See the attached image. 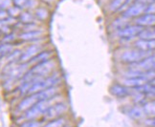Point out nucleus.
Listing matches in <instances>:
<instances>
[{
	"label": "nucleus",
	"instance_id": "nucleus-26",
	"mask_svg": "<svg viewBox=\"0 0 155 127\" xmlns=\"http://www.w3.org/2000/svg\"><path fill=\"white\" fill-rule=\"evenodd\" d=\"M15 3L18 6V7H23L27 3V0H15Z\"/></svg>",
	"mask_w": 155,
	"mask_h": 127
},
{
	"label": "nucleus",
	"instance_id": "nucleus-10",
	"mask_svg": "<svg viewBox=\"0 0 155 127\" xmlns=\"http://www.w3.org/2000/svg\"><path fill=\"white\" fill-rule=\"evenodd\" d=\"M135 49H138L144 52L155 51V40H143L139 39L134 43Z\"/></svg>",
	"mask_w": 155,
	"mask_h": 127
},
{
	"label": "nucleus",
	"instance_id": "nucleus-13",
	"mask_svg": "<svg viewBox=\"0 0 155 127\" xmlns=\"http://www.w3.org/2000/svg\"><path fill=\"white\" fill-rule=\"evenodd\" d=\"M127 114L131 119H141L146 116L143 106H139V105L131 107L128 110Z\"/></svg>",
	"mask_w": 155,
	"mask_h": 127
},
{
	"label": "nucleus",
	"instance_id": "nucleus-12",
	"mask_svg": "<svg viewBox=\"0 0 155 127\" xmlns=\"http://www.w3.org/2000/svg\"><path fill=\"white\" fill-rule=\"evenodd\" d=\"M138 37L143 40H155V26L144 28L139 34Z\"/></svg>",
	"mask_w": 155,
	"mask_h": 127
},
{
	"label": "nucleus",
	"instance_id": "nucleus-16",
	"mask_svg": "<svg viewBox=\"0 0 155 127\" xmlns=\"http://www.w3.org/2000/svg\"><path fill=\"white\" fill-rule=\"evenodd\" d=\"M66 124H67V119L64 117H61L52 120H48L45 124L42 125V127H63Z\"/></svg>",
	"mask_w": 155,
	"mask_h": 127
},
{
	"label": "nucleus",
	"instance_id": "nucleus-4",
	"mask_svg": "<svg viewBox=\"0 0 155 127\" xmlns=\"http://www.w3.org/2000/svg\"><path fill=\"white\" fill-rule=\"evenodd\" d=\"M150 52H144L138 49L134 50H128L122 54L121 60L124 63H128V64H135L142 61L143 59H145L148 56H150Z\"/></svg>",
	"mask_w": 155,
	"mask_h": 127
},
{
	"label": "nucleus",
	"instance_id": "nucleus-14",
	"mask_svg": "<svg viewBox=\"0 0 155 127\" xmlns=\"http://www.w3.org/2000/svg\"><path fill=\"white\" fill-rule=\"evenodd\" d=\"M43 34V33L39 31V30H34V31H29L25 32L24 34H22L20 35V38L26 41H31V40H35L41 37V35Z\"/></svg>",
	"mask_w": 155,
	"mask_h": 127
},
{
	"label": "nucleus",
	"instance_id": "nucleus-7",
	"mask_svg": "<svg viewBox=\"0 0 155 127\" xmlns=\"http://www.w3.org/2000/svg\"><path fill=\"white\" fill-rule=\"evenodd\" d=\"M41 45L39 44H33L29 46L27 49L20 54L19 61L21 63H28L33 57H35L38 53L41 52Z\"/></svg>",
	"mask_w": 155,
	"mask_h": 127
},
{
	"label": "nucleus",
	"instance_id": "nucleus-17",
	"mask_svg": "<svg viewBox=\"0 0 155 127\" xmlns=\"http://www.w3.org/2000/svg\"><path fill=\"white\" fill-rule=\"evenodd\" d=\"M143 109H144L146 116L155 117V99L145 103L143 105Z\"/></svg>",
	"mask_w": 155,
	"mask_h": 127
},
{
	"label": "nucleus",
	"instance_id": "nucleus-29",
	"mask_svg": "<svg viewBox=\"0 0 155 127\" xmlns=\"http://www.w3.org/2000/svg\"><path fill=\"white\" fill-rule=\"evenodd\" d=\"M0 104H1V100H0ZM0 107H1V105H0Z\"/></svg>",
	"mask_w": 155,
	"mask_h": 127
},
{
	"label": "nucleus",
	"instance_id": "nucleus-11",
	"mask_svg": "<svg viewBox=\"0 0 155 127\" xmlns=\"http://www.w3.org/2000/svg\"><path fill=\"white\" fill-rule=\"evenodd\" d=\"M51 57H52V53L50 51H41L35 57H33L31 60H30L28 64L31 63L34 65H37L38 63L44 62V61H47V60L51 59Z\"/></svg>",
	"mask_w": 155,
	"mask_h": 127
},
{
	"label": "nucleus",
	"instance_id": "nucleus-1",
	"mask_svg": "<svg viewBox=\"0 0 155 127\" xmlns=\"http://www.w3.org/2000/svg\"><path fill=\"white\" fill-rule=\"evenodd\" d=\"M152 71H155V54H150L142 61L131 65L127 72V77H138L144 73Z\"/></svg>",
	"mask_w": 155,
	"mask_h": 127
},
{
	"label": "nucleus",
	"instance_id": "nucleus-23",
	"mask_svg": "<svg viewBox=\"0 0 155 127\" xmlns=\"http://www.w3.org/2000/svg\"><path fill=\"white\" fill-rule=\"evenodd\" d=\"M145 14H150V15H155V2L147 5Z\"/></svg>",
	"mask_w": 155,
	"mask_h": 127
},
{
	"label": "nucleus",
	"instance_id": "nucleus-24",
	"mask_svg": "<svg viewBox=\"0 0 155 127\" xmlns=\"http://www.w3.org/2000/svg\"><path fill=\"white\" fill-rule=\"evenodd\" d=\"M145 124L148 127H155V117L145 119Z\"/></svg>",
	"mask_w": 155,
	"mask_h": 127
},
{
	"label": "nucleus",
	"instance_id": "nucleus-28",
	"mask_svg": "<svg viewBox=\"0 0 155 127\" xmlns=\"http://www.w3.org/2000/svg\"><path fill=\"white\" fill-rule=\"evenodd\" d=\"M63 127H73V126H71V125H69V124H66V125L63 126Z\"/></svg>",
	"mask_w": 155,
	"mask_h": 127
},
{
	"label": "nucleus",
	"instance_id": "nucleus-5",
	"mask_svg": "<svg viewBox=\"0 0 155 127\" xmlns=\"http://www.w3.org/2000/svg\"><path fill=\"white\" fill-rule=\"evenodd\" d=\"M143 29L144 28L138 25H128L126 28L118 31V35L124 39H131L135 36H138Z\"/></svg>",
	"mask_w": 155,
	"mask_h": 127
},
{
	"label": "nucleus",
	"instance_id": "nucleus-21",
	"mask_svg": "<svg viewBox=\"0 0 155 127\" xmlns=\"http://www.w3.org/2000/svg\"><path fill=\"white\" fill-rule=\"evenodd\" d=\"M113 26L115 27L116 30H118V31H120V30L126 28L127 26H128V23L126 22L124 20H122V19H117L115 20V22L113 23Z\"/></svg>",
	"mask_w": 155,
	"mask_h": 127
},
{
	"label": "nucleus",
	"instance_id": "nucleus-20",
	"mask_svg": "<svg viewBox=\"0 0 155 127\" xmlns=\"http://www.w3.org/2000/svg\"><path fill=\"white\" fill-rule=\"evenodd\" d=\"M12 50H13V47L8 43L0 45V57L7 56V54H9L11 53Z\"/></svg>",
	"mask_w": 155,
	"mask_h": 127
},
{
	"label": "nucleus",
	"instance_id": "nucleus-19",
	"mask_svg": "<svg viewBox=\"0 0 155 127\" xmlns=\"http://www.w3.org/2000/svg\"><path fill=\"white\" fill-rule=\"evenodd\" d=\"M35 16L40 20H45L48 18L49 13L45 8H40V9H38L37 11H35Z\"/></svg>",
	"mask_w": 155,
	"mask_h": 127
},
{
	"label": "nucleus",
	"instance_id": "nucleus-8",
	"mask_svg": "<svg viewBox=\"0 0 155 127\" xmlns=\"http://www.w3.org/2000/svg\"><path fill=\"white\" fill-rule=\"evenodd\" d=\"M135 24L141 27H153L155 26V15L145 14L135 19Z\"/></svg>",
	"mask_w": 155,
	"mask_h": 127
},
{
	"label": "nucleus",
	"instance_id": "nucleus-15",
	"mask_svg": "<svg viewBox=\"0 0 155 127\" xmlns=\"http://www.w3.org/2000/svg\"><path fill=\"white\" fill-rule=\"evenodd\" d=\"M130 1L131 0H112V2L109 5V9L112 11H120L126 7L127 5H128Z\"/></svg>",
	"mask_w": 155,
	"mask_h": 127
},
{
	"label": "nucleus",
	"instance_id": "nucleus-27",
	"mask_svg": "<svg viewBox=\"0 0 155 127\" xmlns=\"http://www.w3.org/2000/svg\"><path fill=\"white\" fill-rule=\"evenodd\" d=\"M150 84H152V85H154V86H155V78H154L153 80H151V81H150Z\"/></svg>",
	"mask_w": 155,
	"mask_h": 127
},
{
	"label": "nucleus",
	"instance_id": "nucleus-25",
	"mask_svg": "<svg viewBox=\"0 0 155 127\" xmlns=\"http://www.w3.org/2000/svg\"><path fill=\"white\" fill-rule=\"evenodd\" d=\"M154 2H155V0H135V3H141L144 5H148Z\"/></svg>",
	"mask_w": 155,
	"mask_h": 127
},
{
	"label": "nucleus",
	"instance_id": "nucleus-2",
	"mask_svg": "<svg viewBox=\"0 0 155 127\" xmlns=\"http://www.w3.org/2000/svg\"><path fill=\"white\" fill-rule=\"evenodd\" d=\"M57 100V96L51 99H47V100H41L37 102L35 104H34L31 108L28 109V110L24 113V118L27 120H31V119H37L39 117H42L45 111L48 109L53 103H55Z\"/></svg>",
	"mask_w": 155,
	"mask_h": 127
},
{
	"label": "nucleus",
	"instance_id": "nucleus-22",
	"mask_svg": "<svg viewBox=\"0 0 155 127\" xmlns=\"http://www.w3.org/2000/svg\"><path fill=\"white\" fill-rule=\"evenodd\" d=\"M20 19H21L22 22L30 24V23H32V21H33V16L29 13H24V14H22L20 15Z\"/></svg>",
	"mask_w": 155,
	"mask_h": 127
},
{
	"label": "nucleus",
	"instance_id": "nucleus-3",
	"mask_svg": "<svg viewBox=\"0 0 155 127\" xmlns=\"http://www.w3.org/2000/svg\"><path fill=\"white\" fill-rule=\"evenodd\" d=\"M68 111V105L62 101H56L53 103L43 114V122H48L55 119H58L64 116Z\"/></svg>",
	"mask_w": 155,
	"mask_h": 127
},
{
	"label": "nucleus",
	"instance_id": "nucleus-6",
	"mask_svg": "<svg viewBox=\"0 0 155 127\" xmlns=\"http://www.w3.org/2000/svg\"><path fill=\"white\" fill-rule=\"evenodd\" d=\"M147 5L141 4V3H135L128 7L126 11L123 13L124 18H132V17H139L143 14H145Z\"/></svg>",
	"mask_w": 155,
	"mask_h": 127
},
{
	"label": "nucleus",
	"instance_id": "nucleus-18",
	"mask_svg": "<svg viewBox=\"0 0 155 127\" xmlns=\"http://www.w3.org/2000/svg\"><path fill=\"white\" fill-rule=\"evenodd\" d=\"M42 125H43V120L40 122V120L38 119H31L23 122L19 127H42Z\"/></svg>",
	"mask_w": 155,
	"mask_h": 127
},
{
	"label": "nucleus",
	"instance_id": "nucleus-9",
	"mask_svg": "<svg viewBox=\"0 0 155 127\" xmlns=\"http://www.w3.org/2000/svg\"><path fill=\"white\" fill-rule=\"evenodd\" d=\"M110 93L117 96V98H126L128 95H130V91H129V88L124 86V84H118V83H115L113 84V85L110 87Z\"/></svg>",
	"mask_w": 155,
	"mask_h": 127
}]
</instances>
